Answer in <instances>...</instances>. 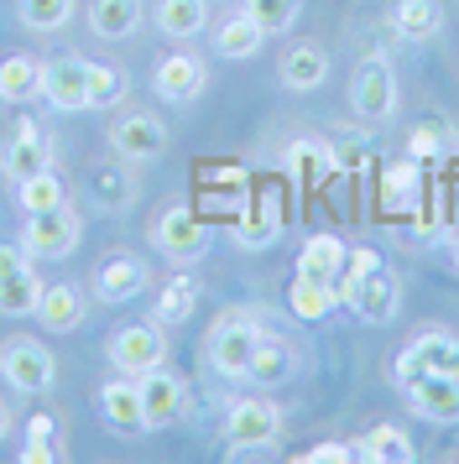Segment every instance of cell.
Instances as JSON below:
<instances>
[{"label": "cell", "mask_w": 459, "mask_h": 464, "mask_svg": "<svg viewBox=\"0 0 459 464\" xmlns=\"http://www.w3.org/2000/svg\"><path fill=\"white\" fill-rule=\"evenodd\" d=\"M298 5H303V0H246V11L256 16V26H261L267 37H277V32H288V26L298 22Z\"/></svg>", "instance_id": "39"}, {"label": "cell", "mask_w": 459, "mask_h": 464, "mask_svg": "<svg viewBox=\"0 0 459 464\" xmlns=\"http://www.w3.org/2000/svg\"><path fill=\"white\" fill-rule=\"evenodd\" d=\"M136 386H142L146 428H172V422H183V412H188V392H183V381H178V376H167L162 365H157V371L136 376Z\"/></svg>", "instance_id": "12"}, {"label": "cell", "mask_w": 459, "mask_h": 464, "mask_svg": "<svg viewBox=\"0 0 459 464\" xmlns=\"http://www.w3.org/2000/svg\"><path fill=\"white\" fill-rule=\"evenodd\" d=\"M151 246H157L167 261L188 266V261H199V256L209 251V230L199 225V214L188 209V204H167V209L157 214V225H151Z\"/></svg>", "instance_id": "2"}, {"label": "cell", "mask_w": 459, "mask_h": 464, "mask_svg": "<svg viewBox=\"0 0 459 464\" xmlns=\"http://www.w3.org/2000/svg\"><path fill=\"white\" fill-rule=\"evenodd\" d=\"M142 16H146L142 0H94L89 5V32L100 43H125V37H136Z\"/></svg>", "instance_id": "22"}, {"label": "cell", "mask_w": 459, "mask_h": 464, "mask_svg": "<svg viewBox=\"0 0 459 464\" xmlns=\"http://www.w3.org/2000/svg\"><path fill=\"white\" fill-rule=\"evenodd\" d=\"M449 261H454V272H459V235H454V246H449Z\"/></svg>", "instance_id": "46"}, {"label": "cell", "mask_w": 459, "mask_h": 464, "mask_svg": "<svg viewBox=\"0 0 459 464\" xmlns=\"http://www.w3.org/2000/svg\"><path fill=\"white\" fill-rule=\"evenodd\" d=\"M345 256H350V246H345L339 235H308V240H303V251H298V276H313V282H339Z\"/></svg>", "instance_id": "24"}, {"label": "cell", "mask_w": 459, "mask_h": 464, "mask_svg": "<svg viewBox=\"0 0 459 464\" xmlns=\"http://www.w3.org/2000/svg\"><path fill=\"white\" fill-rule=\"evenodd\" d=\"M100 418H104V428H115L125 439L151 433V428H146V412H142V386H136V376L104 381L100 386Z\"/></svg>", "instance_id": "13"}, {"label": "cell", "mask_w": 459, "mask_h": 464, "mask_svg": "<svg viewBox=\"0 0 459 464\" xmlns=\"http://www.w3.org/2000/svg\"><path fill=\"white\" fill-rule=\"evenodd\" d=\"M53 459H63L58 443H47V439H26L21 443V464H53Z\"/></svg>", "instance_id": "43"}, {"label": "cell", "mask_w": 459, "mask_h": 464, "mask_svg": "<svg viewBox=\"0 0 459 464\" xmlns=\"http://www.w3.org/2000/svg\"><path fill=\"white\" fill-rule=\"evenodd\" d=\"M209 26V0H157V32L183 43Z\"/></svg>", "instance_id": "28"}, {"label": "cell", "mask_w": 459, "mask_h": 464, "mask_svg": "<svg viewBox=\"0 0 459 464\" xmlns=\"http://www.w3.org/2000/svg\"><path fill=\"white\" fill-rule=\"evenodd\" d=\"M246 376L256 381V386H277V381L292 376V344H282V339L261 334L256 339V355H250Z\"/></svg>", "instance_id": "31"}, {"label": "cell", "mask_w": 459, "mask_h": 464, "mask_svg": "<svg viewBox=\"0 0 459 464\" xmlns=\"http://www.w3.org/2000/svg\"><path fill=\"white\" fill-rule=\"evenodd\" d=\"M142 287H146V261L142 256H104L100 272H94L100 303H131V297H142Z\"/></svg>", "instance_id": "17"}, {"label": "cell", "mask_w": 459, "mask_h": 464, "mask_svg": "<svg viewBox=\"0 0 459 464\" xmlns=\"http://www.w3.org/2000/svg\"><path fill=\"white\" fill-rule=\"evenodd\" d=\"M407 401H413V412L423 422H459V381H449V376H413L407 386Z\"/></svg>", "instance_id": "14"}, {"label": "cell", "mask_w": 459, "mask_h": 464, "mask_svg": "<svg viewBox=\"0 0 459 464\" xmlns=\"http://www.w3.org/2000/svg\"><path fill=\"white\" fill-rule=\"evenodd\" d=\"M288 168L298 172L303 183H318V178H329L334 172V147L329 141H308V136H303V141H292L288 147Z\"/></svg>", "instance_id": "35"}, {"label": "cell", "mask_w": 459, "mask_h": 464, "mask_svg": "<svg viewBox=\"0 0 459 464\" xmlns=\"http://www.w3.org/2000/svg\"><path fill=\"white\" fill-rule=\"evenodd\" d=\"M167 126L151 115V110H131V115H121L115 126H110V147H115V157H125V162H151V157H162L167 151Z\"/></svg>", "instance_id": "9"}, {"label": "cell", "mask_w": 459, "mask_h": 464, "mask_svg": "<svg viewBox=\"0 0 459 464\" xmlns=\"http://www.w3.org/2000/svg\"><path fill=\"white\" fill-rule=\"evenodd\" d=\"M277 433H282V412H277L271 401H261V397L235 401V407L225 412L230 449H271V443H277Z\"/></svg>", "instance_id": "8"}, {"label": "cell", "mask_w": 459, "mask_h": 464, "mask_svg": "<svg viewBox=\"0 0 459 464\" xmlns=\"http://www.w3.org/2000/svg\"><path fill=\"white\" fill-rule=\"evenodd\" d=\"M42 287L21 246H0V318H32L42 303Z\"/></svg>", "instance_id": "5"}, {"label": "cell", "mask_w": 459, "mask_h": 464, "mask_svg": "<svg viewBox=\"0 0 459 464\" xmlns=\"http://www.w3.org/2000/svg\"><path fill=\"white\" fill-rule=\"evenodd\" d=\"M376 162V136H366V130H345L339 141H334V168H371Z\"/></svg>", "instance_id": "40"}, {"label": "cell", "mask_w": 459, "mask_h": 464, "mask_svg": "<svg viewBox=\"0 0 459 464\" xmlns=\"http://www.w3.org/2000/svg\"><path fill=\"white\" fill-rule=\"evenodd\" d=\"M0 168H5V178L11 183H26L32 172L47 168V147H42V136L32 126H21V136L5 147V157H0Z\"/></svg>", "instance_id": "32"}, {"label": "cell", "mask_w": 459, "mask_h": 464, "mask_svg": "<svg viewBox=\"0 0 459 464\" xmlns=\"http://www.w3.org/2000/svg\"><path fill=\"white\" fill-rule=\"evenodd\" d=\"M26 439H47V443H58V422L47 418V412H37V418L26 422Z\"/></svg>", "instance_id": "44"}, {"label": "cell", "mask_w": 459, "mask_h": 464, "mask_svg": "<svg viewBox=\"0 0 459 464\" xmlns=\"http://www.w3.org/2000/svg\"><path fill=\"white\" fill-rule=\"evenodd\" d=\"M125 100V73L121 68L89 63V110H115Z\"/></svg>", "instance_id": "37"}, {"label": "cell", "mask_w": 459, "mask_h": 464, "mask_svg": "<svg viewBox=\"0 0 459 464\" xmlns=\"http://www.w3.org/2000/svg\"><path fill=\"white\" fill-rule=\"evenodd\" d=\"M83 193H89V204H100V209H110V214L131 209L136 183H131V172H125V157L121 162H94V168L83 172Z\"/></svg>", "instance_id": "19"}, {"label": "cell", "mask_w": 459, "mask_h": 464, "mask_svg": "<svg viewBox=\"0 0 459 464\" xmlns=\"http://www.w3.org/2000/svg\"><path fill=\"white\" fill-rule=\"evenodd\" d=\"M110 350V365L125 371V376H146V371H157L167 360V334L162 324L151 318V324H131V329H115V339L104 344Z\"/></svg>", "instance_id": "3"}, {"label": "cell", "mask_w": 459, "mask_h": 464, "mask_svg": "<svg viewBox=\"0 0 459 464\" xmlns=\"http://www.w3.org/2000/svg\"><path fill=\"white\" fill-rule=\"evenodd\" d=\"M438 26H444L438 0H396L392 5V32L402 43H428V37H438Z\"/></svg>", "instance_id": "26"}, {"label": "cell", "mask_w": 459, "mask_h": 464, "mask_svg": "<svg viewBox=\"0 0 459 464\" xmlns=\"http://www.w3.org/2000/svg\"><path fill=\"white\" fill-rule=\"evenodd\" d=\"M256 339L261 329L240 314H225L214 324V334H209V365L220 371V376H246L250 355H256Z\"/></svg>", "instance_id": "6"}, {"label": "cell", "mask_w": 459, "mask_h": 464, "mask_svg": "<svg viewBox=\"0 0 459 464\" xmlns=\"http://www.w3.org/2000/svg\"><path fill=\"white\" fill-rule=\"evenodd\" d=\"M355 459H371V464H407V459H417V454H413V439H407L402 428L381 422V428H371L366 439H355Z\"/></svg>", "instance_id": "29"}, {"label": "cell", "mask_w": 459, "mask_h": 464, "mask_svg": "<svg viewBox=\"0 0 459 464\" xmlns=\"http://www.w3.org/2000/svg\"><path fill=\"white\" fill-rule=\"evenodd\" d=\"M5 433H11V412H5V407H0V439H5Z\"/></svg>", "instance_id": "45"}, {"label": "cell", "mask_w": 459, "mask_h": 464, "mask_svg": "<svg viewBox=\"0 0 459 464\" xmlns=\"http://www.w3.org/2000/svg\"><path fill=\"white\" fill-rule=\"evenodd\" d=\"M413 376H449L459 381V339L454 334H423L396 355V381L407 386Z\"/></svg>", "instance_id": "7"}, {"label": "cell", "mask_w": 459, "mask_h": 464, "mask_svg": "<svg viewBox=\"0 0 459 464\" xmlns=\"http://www.w3.org/2000/svg\"><path fill=\"white\" fill-rule=\"evenodd\" d=\"M350 105L360 121H392V110H396V73L386 63H360L355 68V79H350Z\"/></svg>", "instance_id": "10"}, {"label": "cell", "mask_w": 459, "mask_h": 464, "mask_svg": "<svg viewBox=\"0 0 459 464\" xmlns=\"http://www.w3.org/2000/svg\"><path fill=\"white\" fill-rule=\"evenodd\" d=\"M350 308H355V318H366V324H392L396 308H402V287H396V276L386 272V266L371 272L350 293Z\"/></svg>", "instance_id": "18"}, {"label": "cell", "mask_w": 459, "mask_h": 464, "mask_svg": "<svg viewBox=\"0 0 459 464\" xmlns=\"http://www.w3.org/2000/svg\"><path fill=\"white\" fill-rule=\"evenodd\" d=\"M21 251L32 256V261H63V256H73L79 251V219H73V209L26 214Z\"/></svg>", "instance_id": "4"}, {"label": "cell", "mask_w": 459, "mask_h": 464, "mask_svg": "<svg viewBox=\"0 0 459 464\" xmlns=\"http://www.w3.org/2000/svg\"><path fill=\"white\" fill-rule=\"evenodd\" d=\"M444 147H449V130L438 126V121H423V126L407 136V157H413V162H423V168L444 162Z\"/></svg>", "instance_id": "38"}, {"label": "cell", "mask_w": 459, "mask_h": 464, "mask_svg": "<svg viewBox=\"0 0 459 464\" xmlns=\"http://www.w3.org/2000/svg\"><path fill=\"white\" fill-rule=\"evenodd\" d=\"M193 308H199V282L193 276H172L162 293H157V324H188L193 318Z\"/></svg>", "instance_id": "34"}, {"label": "cell", "mask_w": 459, "mask_h": 464, "mask_svg": "<svg viewBox=\"0 0 459 464\" xmlns=\"http://www.w3.org/2000/svg\"><path fill=\"white\" fill-rule=\"evenodd\" d=\"M277 235H282V209H277V198H256V204H246L240 219H235V246H240V251H267Z\"/></svg>", "instance_id": "23"}, {"label": "cell", "mask_w": 459, "mask_h": 464, "mask_svg": "<svg viewBox=\"0 0 459 464\" xmlns=\"http://www.w3.org/2000/svg\"><path fill=\"white\" fill-rule=\"evenodd\" d=\"M0 376L16 386L21 397H47L58 381V360L42 339H5L0 350Z\"/></svg>", "instance_id": "1"}, {"label": "cell", "mask_w": 459, "mask_h": 464, "mask_svg": "<svg viewBox=\"0 0 459 464\" xmlns=\"http://www.w3.org/2000/svg\"><path fill=\"white\" fill-rule=\"evenodd\" d=\"M16 16L32 32H63L73 22V0H16Z\"/></svg>", "instance_id": "36"}, {"label": "cell", "mask_w": 459, "mask_h": 464, "mask_svg": "<svg viewBox=\"0 0 459 464\" xmlns=\"http://www.w3.org/2000/svg\"><path fill=\"white\" fill-rule=\"evenodd\" d=\"M261 43H267V32L256 26V16H250V11L225 16V22H220V32H214V53H220V58H230V63H246V58H256V53H261Z\"/></svg>", "instance_id": "25"}, {"label": "cell", "mask_w": 459, "mask_h": 464, "mask_svg": "<svg viewBox=\"0 0 459 464\" xmlns=\"http://www.w3.org/2000/svg\"><path fill=\"white\" fill-rule=\"evenodd\" d=\"M42 100L58 115L89 110V63L83 58H53V63H42Z\"/></svg>", "instance_id": "11"}, {"label": "cell", "mask_w": 459, "mask_h": 464, "mask_svg": "<svg viewBox=\"0 0 459 464\" xmlns=\"http://www.w3.org/2000/svg\"><path fill=\"white\" fill-rule=\"evenodd\" d=\"M288 308L303 324H318V318H329L339 308V293H334V282H313V276H292L288 287Z\"/></svg>", "instance_id": "30"}, {"label": "cell", "mask_w": 459, "mask_h": 464, "mask_svg": "<svg viewBox=\"0 0 459 464\" xmlns=\"http://www.w3.org/2000/svg\"><path fill=\"white\" fill-rule=\"evenodd\" d=\"M371 272H381V256H376V251H350V256H345V272H339V282H334L339 303H350V293H355V287H360Z\"/></svg>", "instance_id": "41"}, {"label": "cell", "mask_w": 459, "mask_h": 464, "mask_svg": "<svg viewBox=\"0 0 459 464\" xmlns=\"http://www.w3.org/2000/svg\"><path fill=\"white\" fill-rule=\"evenodd\" d=\"M0 100L5 105H32V100H42V63L37 58L16 53V58L0 63Z\"/></svg>", "instance_id": "27"}, {"label": "cell", "mask_w": 459, "mask_h": 464, "mask_svg": "<svg viewBox=\"0 0 459 464\" xmlns=\"http://www.w3.org/2000/svg\"><path fill=\"white\" fill-rule=\"evenodd\" d=\"M89 314V303H83V287L79 282H53V287H42V303H37V324L47 334H73Z\"/></svg>", "instance_id": "16"}, {"label": "cell", "mask_w": 459, "mask_h": 464, "mask_svg": "<svg viewBox=\"0 0 459 464\" xmlns=\"http://www.w3.org/2000/svg\"><path fill=\"white\" fill-rule=\"evenodd\" d=\"M204 63L199 58H188V53H172V58H162L157 63V73H151V89L162 94L167 105H193L199 94H204Z\"/></svg>", "instance_id": "15"}, {"label": "cell", "mask_w": 459, "mask_h": 464, "mask_svg": "<svg viewBox=\"0 0 459 464\" xmlns=\"http://www.w3.org/2000/svg\"><path fill=\"white\" fill-rule=\"evenodd\" d=\"M16 204L26 214H47V209H63L68 204V188H63V178L53 168H42L32 172L26 183H16Z\"/></svg>", "instance_id": "33"}, {"label": "cell", "mask_w": 459, "mask_h": 464, "mask_svg": "<svg viewBox=\"0 0 459 464\" xmlns=\"http://www.w3.org/2000/svg\"><path fill=\"white\" fill-rule=\"evenodd\" d=\"M381 209L386 214H407V209H423V162H392L381 168Z\"/></svg>", "instance_id": "21"}, {"label": "cell", "mask_w": 459, "mask_h": 464, "mask_svg": "<svg viewBox=\"0 0 459 464\" xmlns=\"http://www.w3.org/2000/svg\"><path fill=\"white\" fill-rule=\"evenodd\" d=\"M277 79L292 89V94H308V89H318L324 79H329V53L313 43H298L282 53V63H277Z\"/></svg>", "instance_id": "20"}, {"label": "cell", "mask_w": 459, "mask_h": 464, "mask_svg": "<svg viewBox=\"0 0 459 464\" xmlns=\"http://www.w3.org/2000/svg\"><path fill=\"white\" fill-rule=\"evenodd\" d=\"M298 459H303V464H350L355 459V443H313V449H308V454H298Z\"/></svg>", "instance_id": "42"}]
</instances>
